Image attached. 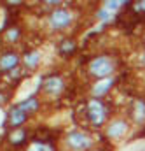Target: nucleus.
<instances>
[{"label": "nucleus", "mask_w": 145, "mask_h": 151, "mask_svg": "<svg viewBox=\"0 0 145 151\" xmlns=\"http://www.w3.org/2000/svg\"><path fill=\"white\" fill-rule=\"evenodd\" d=\"M131 7H133V11H135V12H136L140 18H142V16L145 18V0H140V2H133V4H131Z\"/></svg>", "instance_id": "18"}, {"label": "nucleus", "mask_w": 145, "mask_h": 151, "mask_svg": "<svg viewBox=\"0 0 145 151\" xmlns=\"http://www.w3.org/2000/svg\"><path fill=\"white\" fill-rule=\"evenodd\" d=\"M138 21H140V16L133 11L131 4H129L124 11H121L119 16H117V25H119L121 28H126L128 32H129L131 28H135V27L138 25Z\"/></svg>", "instance_id": "3"}, {"label": "nucleus", "mask_w": 145, "mask_h": 151, "mask_svg": "<svg viewBox=\"0 0 145 151\" xmlns=\"http://www.w3.org/2000/svg\"><path fill=\"white\" fill-rule=\"evenodd\" d=\"M5 100H7V95L5 93H0V104H4Z\"/></svg>", "instance_id": "21"}, {"label": "nucleus", "mask_w": 145, "mask_h": 151, "mask_svg": "<svg viewBox=\"0 0 145 151\" xmlns=\"http://www.w3.org/2000/svg\"><path fill=\"white\" fill-rule=\"evenodd\" d=\"M124 5L128 7L129 4L124 2V0H109V2H105V9H109V11H117V9H121Z\"/></svg>", "instance_id": "17"}, {"label": "nucleus", "mask_w": 145, "mask_h": 151, "mask_svg": "<svg viewBox=\"0 0 145 151\" xmlns=\"http://www.w3.org/2000/svg\"><path fill=\"white\" fill-rule=\"evenodd\" d=\"M28 137H30V134L26 128H14L7 134V142L11 146H21L28 141Z\"/></svg>", "instance_id": "8"}, {"label": "nucleus", "mask_w": 145, "mask_h": 151, "mask_svg": "<svg viewBox=\"0 0 145 151\" xmlns=\"http://www.w3.org/2000/svg\"><path fill=\"white\" fill-rule=\"evenodd\" d=\"M19 63V56L14 53V51H11V53H5V55H2L0 56V70H14V67Z\"/></svg>", "instance_id": "10"}, {"label": "nucleus", "mask_w": 145, "mask_h": 151, "mask_svg": "<svg viewBox=\"0 0 145 151\" xmlns=\"http://www.w3.org/2000/svg\"><path fill=\"white\" fill-rule=\"evenodd\" d=\"M129 114L136 123H145V100L142 99L135 100L129 107Z\"/></svg>", "instance_id": "9"}, {"label": "nucleus", "mask_w": 145, "mask_h": 151, "mask_svg": "<svg viewBox=\"0 0 145 151\" xmlns=\"http://www.w3.org/2000/svg\"><path fill=\"white\" fill-rule=\"evenodd\" d=\"M26 151H54L53 142H42V141H32Z\"/></svg>", "instance_id": "16"}, {"label": "nucleus", "mask_w": 145, "mask_h": 151, "mask_svg": "<svg viewBox=\"0 0 145 151\" xmlns=\"http://www.w3.org/2000/svg\"><path fill=\"white\" fill-rule=\"evenodd\" d=\"M75 49H77V44H75L73 39H65L58 46V51H60L61 56H70L72 53H75Z\"/></svg>", "instance_id": "13"}, {"label": "nucleus", "mask_w": 145, "mask_h": 151, "mask_svg": "<svg viewBox=\"0 0 145 151\" xmlns=\"http://www.w3.org/2000/svg\"><path fill=\"white\" fill-rule=\"evenodd\" d=\"M138 151H145V144H144V146H142V148H140Z\"/></svg>", "instance_id": "22"}, {"label": "nucleus", "mask_w": 145, "mask_h": 151, "mask_svg": "<svg viewBox=\"0 0 145 151\" xmlns=\"http://www.w3.org/2000/svg\"><path fill=\"white\" fill-rule=\"evenodd\" d=\"M72 14L67 11V9H56L49 14V23L53 28L60 30V28H67L70 23H72Z\"/></svg>", "instance_id": "6"}, {"label": "nucleus", "mask_w": 145, "mask_h": 151, "mask_svg": "<svg viewBox=\"0 0 145 151\" xmlns=\"http://www.w3.org/2000/svg\"><path fill=\"white\" fill-rule=\"evenodd\" d=\"M23 111L26 114H33L35 111H38V100H37L35 97H30V99H26V100H23L21 104H18Z\"/></svg>", "instance_id": "14"}, {"label": "nucleus", "mask_w": 145, "mask_h": 151, "mask_svg": "<svg viewBox=\"0 0 145 151\" xmlns=\"http://www.w3.org/2000/svg\"><path fill=\"white\" fill-rule=\"evenodd\" d=\"M93 151H96V150H93Z\"/></svg>", "instance_id": "24"}, {"label": "nucleus", "mask_w": 145, "mask_h": 151, "mask_svg": "<svg viewBox=\"0 0 145 151\" xmlns=\"http://www.w3.org/2000/svg\"><path fill=\"white\" fill-rule=\"evenodd\" d=\"M96 16H98V18H100L102 21H107V19L110 18V11H109V9H105V7H103V9H100V11L96 12Z\"/></svg>", "instance_id": "20"}, {"label": "nucleus", "mask_w": 145, "mask_h": 151, "mask_svg": "<svg viewBox=\"0 0 145 151\" xmlns=\"http://www.w3.org/2000/svg\"><path fill=\"white\" fill-rule=\"evenodd\" d=\"M126 130H128V123L122 121V119H115V121H112L109 125L107 135H109L110 139H117V137H121Z\"/></svg>", "instance_id": "11"}, {"label": "nucleus", "mask_w": 145, "mask_h": 151, "mask_svg": "<svg viewBox=\"0 0 145 151\" xmlns=\"http://www.w3.org/2000/svg\"><path fill=\"white\" fill-rule=\"evenodd\" d=\"M115 69V63L110 56H105V55H100V56H95L89 65H87V70L93 77H98V79H109V76L114 72Z\"/></svg>", "instance_id": "2"}, {"label": "nucleus", "mask_w": 145, "mask_h": 151, "mask_svg": "<svg viewBox=\"0 0 145 151\" xmlns=\"http://www.w3.org/2000/svg\"><path fill=\"white\" fill-rule=\"evenodd\" d=\"M63 90H65V83L58 74H51L44 77V81H42V91L44 93H47V95H60Z\"/></svg>", "instance_id": "4"}, {"label": "nucleus", "mask_w": 145, "mask_h": 151, "mask_svg": "<svg viewBox=\"0 0 145 151\" xmlns=\"http://www.w3.org/2000/svg\"><path fill=\"white\" fill-rule=\"evenodd\" d=\"M144 63H145V56H144Z\"/></svg>", "instance_id": "23"}, {"label": "nucleus", "mask_w": 145, "mask_h": 151, "mask_svg": "<svg viewBox=\"0 0 145 151\" xmlns=\"http://www.w3.org/2000/svg\"><path fill=\"white\" fill-rule=\"evenodd\" d=\"M28 116H30V114H26L19 106H14V107L9 111V114H7V125L11 127V130L19 128V127L28 119Z\"/></svg>", "instance_id": "7"}, {"label": "nucleus", "mask_w": 145, "mask_h": 151, "mask_svg": "<svg viewBox=\"0 0 145 151\" xmlns=\"http://www.w3.org/2000/svg\"><path fill=\"white\" fill-rule=\"evenodd\" d=\"M114 79H105V81H100V83H96L95 84V88H93V95H95V99H100V97H103L107 91H109L110 88L114 86Z\"/></svg>", "instance_id": "12"}, {"label": "nucleus", "mask_w": 145, "mask_h": 151, "mask_svg": "<svg viewBox=\"0 0 145 151\" xmlns=\"http://www.w3.org/2000/svg\"><path fill=\"white\" fill-rule=\"evenodd\" d=\"M79 109H80V113L77 114L84 116L86 127H102L107 118V107L100 99H91L86 104H82Z\"/></svg>", "instance_id": "1"}, {"label": "nucleus", "mask_w": 145, "mask_h": 151, "mask_svg": "<svg viewBox=\"0 0 145 151\" xmlns=\"http://www.w3.org/2000/svg\"><path fill=\"white\" fill-rule=\"evenodd\" d=\"M67 146L73 151H82L91 148V139L82 132H70L67 135Z\"/></svg>", "instance_id": "5"}, {"label": "nucleus", "mask_w": 145, "mask_h": 151, "mask_svg": "<svg viewBox=\"0 0 145 151\" xmlns=\"http://www.w3.org/2000/svg\"><path fill=\"white\" fill-rule=\"evenodd\" d=\"M19 37V28L18 27H12V28H9L7 30V40H16V39Z\"/></svg>", "instance_id": "19"}, {"label": "nucleus", "mask_w": 145, "mask_h": 151, "mask_svg": "<svg viewBox=\"0 0 145 151\" xmlns=\"http://www.w3.org/2000/svg\"><path fill=\"white\" fill-rule=\"evenodd\" d=\"M38 62H40L38 51H28V53L25 55V65H26L28 69H35L37 65H38Z\"/></svg>", "instance_id": "15"}]
</instances>
